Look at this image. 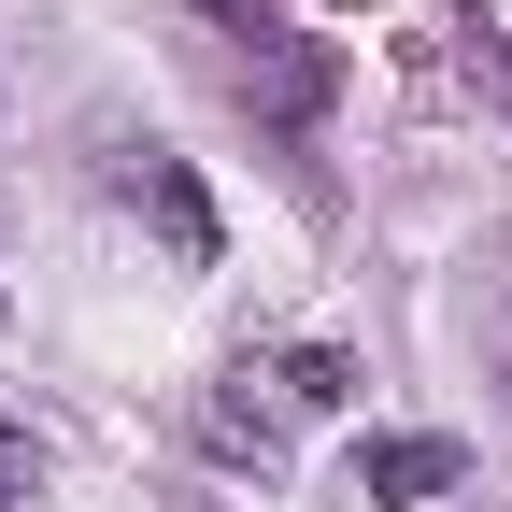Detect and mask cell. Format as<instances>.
Segmentation results:
<instances>
[{"mask_svg":"<svg viewBox=\"0 0 512 512\" xmlns=\"http://www.w3.org/2000/svg\"><path fill=\"white\" fill-rule=\"evenodd\" d=\"M114 200L157 228L171 271H214V200H200V171H185L171 143H114Z\"/></svg>","mask_w":512,"mask_h":512,"instance_id":"2","label":"cell"},{"mask_svg":"<svg viewBox=\"0 0 512 512\" xmlns=\"http://www.w3.org/2000/svg\"><path fill=\"white\" fill-rule=\"evenodd\" d=\"M200 456H214V470H285V456H299V399L271 384V356H228V370L200 384Z\"/></svg>","mask_w":512,"mask_h":512,"instance_id":"1","label":"cell"},{"mask_svg":"<svg viewBox=\"0 0 512 512\" xmlns=\"http://www.w3.org/2000/svg\"><path fill=\"white\" fill-rule=\"evenodd\" d=\"M456 86L512 114V0H456Z\"/></svg>","mask_w":512,"mask_h":512,"instance_id":"5","label":"cell"},{"mask_svg":"<svg viewBox=\"0 0 512 512\" xmlns=\"http://www.w3.org/2000/svg\"><path fill=\"white\" fill-rule=\"evenodd\" d=\"M470 484V456L441 427H384V441H356V498H384V512H413V498H456Z\"/></svg>","mask_w":512,"mask_h":512,"instance_id":"4","label":"cell"},{"mask_svg":"<svg viewBox=\"0 0 512 512\" xmlns=\"http://www.w3.org/2000/svg\"><path fill=\"white\" fill-rule=\"evenodd\" d=\"M271 384H285L299 413H342V399H356V370H342V342H285V356H271Z\"/></svg>","mask_w":512,"mask_h":512,"instance_id":"6","label":"cell"},{"mask_svg":"<svg viewBox=\"0 0 512 512\" xmlns=\"http://www.w3.org/2000/svg\"><path fill=\"white\" fill-rule=\"evenodd\" d=\"M15 498H43V441H29V427H0V512H15Z\"/></svg>","mask_w":512,"mask_h":512,"instance_id":"7","label":"cell"},{"mask_svg":"<svg viewBox=\"0 0 512 512\" xmlns=\"http://www.w3.org/2000/svg\"><path fill=\"white\" fill-rule=\"evenodd\" d=\"M200 15H214L228 43H271V29H285V15H271V0H200Z\"/></svg>","mask_w":512,"mask_h":512,"instance_id":"8","label":"cell"},{"mask_svg":"<svg viewBox=\"0 0 512 512\" xmlns=\"http://www.w3.org/2000/svg\"><path fill=\"white\" fill-rule=\"evenodd\" d=\"M228 86H242V114L313 128V114H328V86H342V57H328V43H299V29H271V43H242V57H228Z\"/></svg>","mask_w":512,"mask_h":512,"instance_id":"3","label":"cell"}]
</instances>
